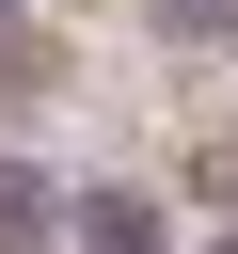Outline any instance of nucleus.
<instances>
[{"label":"nucleus","mask_w":238,"mask_h":254,"mask_svg":"<svg viewBox=\"0 0 238 254\" xmlns=\"http://www.w3.org/2000/svg\"><path fill=\"white\" fill-rule=\"evenodd\" d=\"M63 254H175V206H159L143 175H95L79 222H63Z\"/></svg>","instance_id":"nucleus-1"},{"label":"nucleus","mask_w":238,"mask_h":254,"mask_svg":"<svg viewBox=\"0 0 238 254\" xmlns=\"http://www.w3.org/2000/svg\"><path fill=\"white\" fill-rule=\"evenodd\" d=\"M63 222H79V190H63L48 159H16V143H0V254H48Z\"/></svg>","instance_id":"nucleus-2"},{"label":"nucleus","mask_w":238,"mask_h":254,"mask_svg":"<svg viewBox=\"0 0 238 254\" xmlns=\"http://www.w3.org/2000/svg\"><path fill=\"white\" fill-rule=\"evenodd\" d=\"M48 79H63V48H48V32H0V127H32Z\"/></svg>","instance_id":"nucleus-3"},{"label":"nucleus","mask_w":238,"mask_h":254,"mask_svg":"<svg viewBox=\"0 0 238 254\" xmlns=\"http://www.w3.org/2000/svg\"><path fill=\"white\" fill-rule=\"evenodd\" d=\"M143 16H159L175 48H222V16H238V0H143Z\"/></svg>","instance_id":"nucleus-4"},{"label":"nucleus","mask_w":238,"mask_h":254,"mask_svg":"<svg viewBox=\"0 0 238 254\" xmlns=\"http://www.w3.org/2000/svg\"><path fill=\"white\" fill-rule=\"evenodd\" d=\"M0 32H32V0H0Z\"/></svg>","instance_id":"nucleus-5"},{"label":"nucleus","mask_w":238,"mask_h":254,"mask_svg":"<svg viewBox=\"0 0 238 254\" xmlns=\"http://www.w3.org/2000/svg\"><path fill=\"white\" fill-rule=\"evenodd\" d=\"M206 254H238V222H206Z\"/></svg>","instance_id":"nucleus-6"},{"label":"nucleus","mask_w":238,"mask_h":254,"mask_svg":"<svg viewBox=\"0 0 238 254\" xmlns=\"http://www.w3.org/2000/svg\"><path fill=\"white\" fill-rule=\"evenodd\" d=\"M222 48H238V16H222Z\"/></svg>","instance_id":"nucleus-7"}]
</instances>
